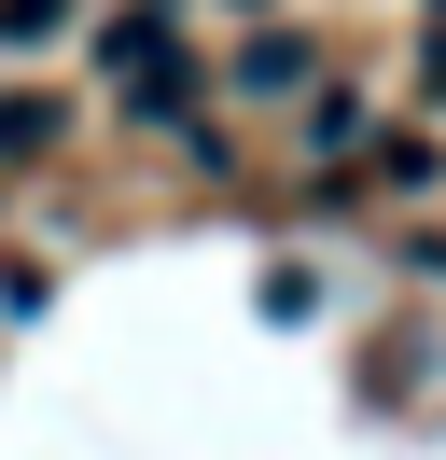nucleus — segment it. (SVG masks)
Segmentation results:
<instances>
[{
  "instance_id": "obj_1",
  "label": "nucleus",
  "mask_w": 446,
  "mask_h": 460,
  "mask_svg": "<svg viewBox=\"0 0 446 460\" xmlns=\"http://www.w3.org/2000/svg\"><path fill=\"white\" fill-rule=\"evenodd\" d=\"M42 29H70V0H0V42H42Z\"/></svg>"
},
{
  "instance_id": "obj_2",
  "label": "nucleus",
  "mask_w": 446,
  "mask_h": 460,
  "mask_svg": "<svg viewBox=\"0 0 446 460\" xmlns=\"http://www.w3.org/2000/svg\"><path fill=\"white\" fill-rule=\"evenodd\" d=\"M28 140H56V112L42 98H0V154H28Z\"/></svg>"
}]
</instances>
